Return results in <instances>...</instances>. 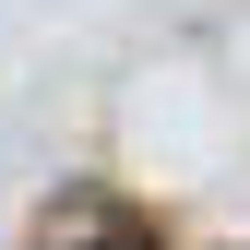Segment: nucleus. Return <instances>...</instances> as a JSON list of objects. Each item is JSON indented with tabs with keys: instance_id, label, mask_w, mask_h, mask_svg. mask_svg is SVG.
<instances>
[{
	"instance_id": "nucleus-1",
	"label": "nucleus",
	"mask_w": 250,
	"mask_h": 250,
	"mask_svg": "<svg viewBox=\"0 0 250 250\" xmlns=\"http://www.w3.org/2000/svg\"><path fill=\"white\" fill-rule=\"evenodd\" d=\"M60 250H155V238H143V227H119V214H83Z\"/></svg>"
}]
</instances>
